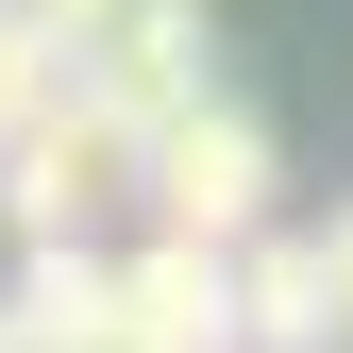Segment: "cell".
Segmentation results:
<instances>
[{"instance_id":"obj_1","label":"cell","mask_w":353,"mask_h":353,"mask_svg":"<svg viewBox=\"0 0 353 353\" xmlns=\"http://www.w3.org/2000/svg\"><path fill=\"white\" fill-rule=\"evenodd\" d=\"M118 219H152V135L101 101H51L17 152H0V236L17 252H135Z\"/></svg>"},{"instance_id":"obj_5","label":"cell","mask_w":353,"mask_h":353,"mask_svg":"<svg viewBox=\"0 0 353 353\" xmlns=\"http://www.w3.org/2000/svg\"><path fill=\"white\" fill-rule=\"evenodd\" d=\"M236 320H252V353H353L320 219H286V236H252V252H236Z\"/></svg>"},{"instance_id":"obj_3","label":"cell","mask_w":353,"mask_h":353,"mask_svg":"<svg viewBox=\"0 0 353 353\" xmlns=\"http://www.w3.org/2000/svg\"><path fill=\"white\" fill-rule=\"evenodd\" d=\"M286 152H270V118L252 101H185L152 135V219L135 236H185V252H252V236H286Z\"/></svg>"},{"instance_id":"obj_7","label":"cell","mask_w":353,"mask_h":353,"mask_svg":"<svg viewBox=\"0 0 353 353\" xmlns=\"http://www.w3.org/2000/svg\"><path fill=\"white\" fill-rule=\"evenodd\" d=\"M320 252H336V320H353V202H336V219H320Z\"/></svg>"},{"instance_id":"obj_2","label":"cell","mask_w":353,"mask_h":353,"mask_svg":"<svg viewBox=\"0 0 353 353\" xmlns=\"http://www.w3.org/2000/svg\"><path fill=\"white\" fill-rule=\"evenodd\" d=\"M34 34H51V84H68V101L135 118V135H168L185 101H219L202 0H34Z\"/></svg>"},{"instance_id":"obj_6","label":"cell","mask_w":353,"mask_h":353,"mask_svg":"<svg viewBox=\"0 0 353 353\" xmlns=\"http://www.w3.org/2000/svg\"><path fill=\"white\" fill-rule=\"evenodd\" d=\"M51 101H68V84H51V34H34V0H0V152H17Z\"/></svg>"},{"instance_id":"obj_4","label":"cell","mask_w":353,"mask_h":353,"mask_svg":"<svg viewBox=\"0 0 353 353\" xmlns=\"http://www.w3.org/2000/svg\"><path fill=\"white\" fill-rule=\"evenodd\" d=\"M118 320H135L152 353H252L236 252H185V236H135V252H118Z\"/></svg>"}]
</instances>
